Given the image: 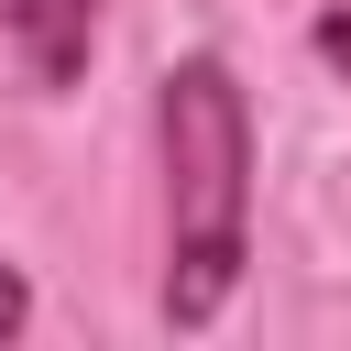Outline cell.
<instances>
[{
    "mask_svg": "<svg viewBox=\"0 0 351 351\" xmlns=\"http://www.w3.org/2000/svg\"><path fill=\"white\" fill-rule=\"evenodd\" d=\"M165 143V329H208L252 263V99L219 55H176L154 77Z\"/></svg>",
    "mask_w": 351,
    "mask_h": 351,
    "instance_id": "6da1fadb",
    "label": "cell"
},
{
    "mask_svg": "<svg viewBox=\"0 0 351 351\" xmlns=\"http://www.w3.org/2000/svg\"><path fill=\"white\" fill-rule=\"evenodd\" d=\"M0 33L33 66V88H77L88 44H99V0H0Z\"/></svg>",
    "mask_w": 351,
    "mask_h": 351,
    "instance_id": "7a4b0ae2",
    "label": "cell"
},
{
    "mask_svg": "<svg viewBox=\"0 0 351 351\" xmlns=\"http://www.w3.org/2000/svg\"><path fill=\"white\" fill-rule=\"evenodd\" d=\"M307 44H318V66H329V77H351V0H340V11H318V33H307Z\"/></svg>",
    "mask_w": 351,
    "mask_h": 351,
    "instance_id": "3957f363",
    "label": "cell"
},
{
    "mask_svg": "<svg viewBox=\"0 0 351 351\" xmlns=\"http://www.w3.org/2000/svg\"><path fill=\"white\" fill-rule=\"evenodd\" d=\"M22 318H33V285H22V274H11V263H0V340H11V329H22Z\"/></svg>",
    "mask_w": 351,
    "mask_h": 351,
    "instance_id": "277c9868",
    "label": "cell"
}]
</instances>
